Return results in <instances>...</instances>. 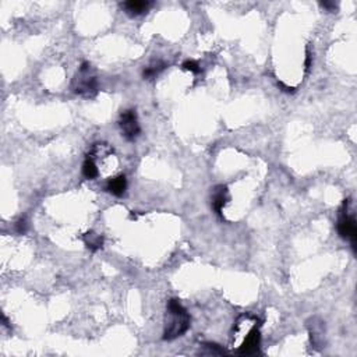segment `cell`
<instances>
[{
	"label": "cell",
	"mask_w": 357,
	"mask_h": 357,
	"mask_svg": "<svg viewBox=\"0 0 357 357\" xmlns=\"http://www.w3.org/2000/svg\"><path fill=\"white\" fill-rule=\"evenodd\" d=\"M191 318L182 303L176 299H170L166 306V321H165L164 339L173 341L189 331Z\"/></svg>",
	"instance_id": "obj_1"
},
{
	"label": "cell",
	"mask_w": 357,
	"mask_h": 357,
	"mask_svg": "<svg viewBox=\"0 0 357 357\" xmlns=\"http://www.w3.org/2000/svg\"><path fill=\"white\" fill-rule=\"evenodd\" d=\"M71 91L83 98H94L98 94V80L88 62H83L71 81Z\"/></svg>",
	"instance_id": "obj_2"
},
{
	"label": "cell",
	"mask_w": 357,
	"mask_h": 357,
	"mask_svg": "<svg viewBox=\"0 0 357 357\" xmlns=\"http://www.w3.org/2000/svg\"><path fill=\"white\" fill-rule=\"evenodd\" d=\"M349 205H350V200H345L341 213H339V218H338L336 230L341 237L345 239V240H349L352 243L353 251H356V219H354L353 215L349 213Z\"/></svg>",
	"instance_id": "obj_3"
},
{
	"label": "cell",
	"mask_w": 357,
	"mask_h": 357,
	"mask_svg": "<svg viewBox=\"0 0 357 357\" xmlns=\"http://www.w3.org/2000/svg\"><path fill=\"white\" fill-rule=\"evenodd\" d=\"M261 345V332H260V320L255 318L253 323L250 324L246 336L236 349V353L240 356H251L260 352Z\"/></svg>",
	"instance_id": "obj_4"
},
{
	"label": "cell",
	"mask_w": 357,
	"mask_h": 357,
	"mask_svg": "<svg viewBox=\"0 0 357 357\" xmlns=\"http://www.w3.org/2000/svg\"><path fill=\"white\" fill-rule=\"evenodd\" d=\"M119 126L122 130V135L127 141H135L141 134L138 117H137V113L134 109L124 110L123 113L120 114Z\"/></svg>",
	"instance_id": "obj_5"
},
{
	"label": "cell",
	"mask_w": 357,
	"mask_h": 357,
	"mask_svg": "<svg viewBox=\"0 0 357 357\" xmlns=\"http://www.w3.org/2000/svg\"><path fill=\"white\" fill-rule=\"evenodd\" d=\"M229 201V190L226 186H216L212 194V208L218 216H222V211Z\"/></svg>",
	"instance_id": "obj_6"
},
{
	"label": "cell",
	"mask_w": 357,
	"mask_h": 357,
	"mask_svg": "<svg viewBox=\"0 0 357 357\" xmlns=\"http://www.w3.org/2000/svg\"><path fill=\"white\" fill-rule=\"evenodd\" d=\"M122 9L124 13L130 17H137V15L144 14L151 7V2H144V0H130L122 3Z\"/></svg>",
	"instance_id": "obj_7"
},
{
	"label": "cell",
	"mask_w": 357,
	"mask_h": 357,
	"mask_svg": "<svg viewBox=\"0 0 357 357\" xmlns=\"http://www.w3.org/2000/svg\"><path fill=\"white\" fill-rule=\"evenodd\" d=\"M106 190L110 194L116 195V197H122L127 190V179H126V176L120 174V176L110 179L109 182L106 183Z\"/></svg>",
	"instance_id": "obj_8"
},
{
	"label": "cell",
	"mask_w": 357,
	"mask_h": 357,
	"mask_svg": "<svg viewBox=\"0 0 357 357\" xmlns=\"http://www.w3.org/2000/svg\"><path fill=\"white\" fill-rule=\"evenodd\" d=\"M83 240H84L85 246L91 250V251H98L101 248L104 247V237L101 234L95 233V232H87V233L83 236Z\"/></svg>",
	"instance_id": "obj_9"
},
{
	"label": "cell",
	"mask_w": 357,
	"mask_h": 357,
	"mask_svg": "<svg viewBox=\"0 0 357 357\" xmlns=\"http://www.w3.org/2000/svg\"><path fill=\"white\" fill-rule=\"evenodd\" d=\"M83 174H84V177L88 179V180H94V179H96L100 176V169H98V166L95 164L94 158L89 156V155H87L84 164H83Z\"/></svg>",
	"instance_id": "obj_10"
},
{
	"label": "cell",
	"mask_w": 357,
	"mask_h": 357,
	"mask_svg": "<svg viewBox=\"0 0 357 357\" xmlns=\"http://www.w3.org/2000/svg\"><path fill=\"white\" fill-rule=\"evenodd\" d=\"M165 67H166V65H165L164 62H161V60L154 62V63H151V65L145 67L144 71H143V77L147 80L155 78L159 73H162V71H164Z\"/></svg>",
	"instance_id": "obj_11"
},
{
	"label": "cell",
	"mask_w": 357,
	"mask_h": 357,
	"mask_svg": "<svg viewBox=\"0 0 357 357\" xmlns=\"http://www.w3.org/2000/svg\"><path fill=\"white\" fill-rule=\"evenodd\" d=\"M183 69L187 70V71H191L194 74H200L201 73V67H200V65L195 60H186L183 63Z\"/></svg>",
	"instance_id": "obj_12"
},
{
	"label": "cell",
	"mask_w": 357,
	"mask_h": 357,
	"mask_svg": "<svg viewBox=\"0 0 357 357\" xmlns=\"http://www.w3.org/2000/svg\"><path fill=\"white\" fill-rule=\"evenodd\" d=\"M28 229V222H27V218L25 216H21L17 222H15V230L20 234H24Z\"/></svg>",
	"instance_id": "obj_13"
},
{
	"label": "cell",
	"mask_w": 357,
	"mask_h": 357,
	"mask_svg": "<svg viewBox=\"0 0 357 357\" xmlns=\"http://www.w3.org/2000/svg\"><path fill=\"white\" fill-rule=\"evenodd\" d=\"M311 52L307 49V52H306V62H304V67H306V71H307V73L310 71V69H311Z\"/></svg>",
	"instance_id": "obj_14"
},
{
	"label": "cell",
	"mask_w": 357,
	"mask_h": 357,
	"mask_svg": "<svg viewBox=\"0 0 357 357\" xmlns=\"http://www.w3.org/2000/svg\"><path fill=\"white\" fill-rule=\"evenodd\" d=\"M278 87H279V88H282L283 92H288V94H293V92L296 91V89L293 88V87H288V85L283 84L282 81H279V83H278Z\"/></svg>",
	"instance_id": "obj_15"
},
{
	"label": "cell",
	"mask_w": 357,
	"mask_h": 357,
	"mask_svg": "<svg viewBox=\"0 0 357 357\" xmlns=\"http://www.w3.org/2000/svg\"><path fill=\"white\" fill-rule=\"evenodd\" d=\"M321 6H323V7H325V9L329 11H333L338 9V5H335V3H329V2H323V3H321Z\"/></svg>",
	"instance_id": "obj_16"
}]
</instances>
